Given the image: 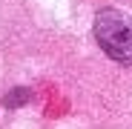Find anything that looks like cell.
Here are the masks:
<instances>
[{
	"mask_svg": "<svg viewBox=\"0 0 132 129\" xmlns=\"http://www.w3.org/2000/svg\"><path fill=\"white\" fill-rule=\"evenodd\" d=\"M26 98H29L26 89H17V92H12V95L6 98V106H14V100H26Z\"/></svg>",
	"mask_w": 132,
	"mask_h": 129,
	"instance_id": "obj_2",
	"label": "cell"
},
{
	"mask_svg": "<svg viewBox=\"0 0 132 129\" xmlns=\"http://www.w3.org/2000/svg\"><path fill=\"white\" fill-rule=\"evenodd\" d=\"M92 29L98 46L115 63L132 69V17L121 9H101Z\"/></svg>",
	"mask_w": 132,
	"mask_h": 129,
	"instance_id": "obj_1",
	"label": "cell"
}]
</instances>
